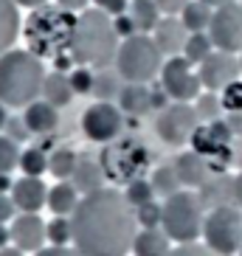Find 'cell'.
Returning a JSON list of instances; mask_svg holds the SVG:
<instances>
[{
	"label": "cell",
	"mask_w": 242,
	"mask_h": 256,
	"mask_svg": "<svg viewBox=\"0 0 242 256\" xmlns=\"http://www.w3.org/2000/svg\"><path fill=\"white\" fill-rule=\"evenodd\" d=\"M164 54L155 46V40L150 34H132L118 46L116 54V74L124 79V82L132 84H146L152 82L155 76H160L164 68Z\"/></svg>",
	"instance_id": "8992f818"
},
{
	"label": "cell",
	"mask_w": 242,
	"mask_h": 256,
	"mask_svg": "<svg viewBox=\"0 0 242 256\" xmlns=\"http://www.w3.org/2000/svg\"><path fill=\"white\" fill-rule=\"evenodd\" d=\"M26 124H28V130L34 132V136H48V132H54L56 130V124H60V113H56V107L51 104V102H34V104L26 107L23 113Z\"/></svg>",
	"instance_id": "d6986e66"
},
{
	"label": "cell",
	"mask_w": 242,
	"mask_h": 256,
	"mask_svg": "<svg viewBox=\"0 0 242 256\" xmlns=\"http://www.w3.org/2000/svg\"><path fill=\"white\" fill-rule=\"evenodd\" d=\"M130 17H132L138 34H150L160 23V8L155 0H130Z\"/></svg>",
	"instance_id": "484cf974"
},
{
	"label": "cell",
	"mask_w": 242,
	"mask_h": 256,
	"mask_svg": "<svg viewBox=\"0 0 242 256\" xmlns=\"http://www.w3.org/2000/svg\"><path fill=\"white\" fill-rule=\"evenodd\" d=\"M48 240V222H42L40 214H20L12 222V242L20 250H42V242Z\"/></svg>",
	"instance_id": "5bb4252c"
},
{
	"label": "cell",
	"mask_w": 242,
	"mask_h": 256,
	"mask_svg": "<svg viewBox=\"0 0 242 256\" xmlns=\"http://www.w3.org/2000/svg\"><path fill=\"white\" fill-rule=\"evenodd\" d=\"M20 34V14H17L14 0H0V56L12 51Z\"/></svg>",
	"instance_id": "603a6c76"
},
{
	"label": "cell",
	"mask_w": 242,
	"mask_h": 256,
	"mask_svg": "<svg viewBox=\"0 0 242 256\" xmlns=\"http://www.w3.org/2000/svg\"><path fill=\"white\" fill-rule=\"evenodd\" d=\"M208 37L217 51L242 54V3H228V6L214 8Z\"/></svg>",
	"instance_id": "8fae6325"
},
{
	"label": "cell",
	"mask_w": 242,
	"mask_h": 256,
	"mask_svg": "<svg viewBox=\"0 0 242 256\" xmlns=\"http://www.w3.org/2000/svg\"><path fill=\"white\" fill-rule=\"evenodd\" d=\"M197 127H200V116H197L194 104H189V102H172L155 118V132L169 146L192 144V136L197 132Z\"/></svg>",
	"instance_id": "9c48e42d"
},
{
	"label": "cell",
	"mask_w": 242,
	"mask_h": 256,
	"mask_svg": "<svg viewBox=\"0 0 242 256\" xmlns=\"http://www.w3.org/2000/svg\"><path fill=\"white\" fill-rule=\"evenodd\" d=\"M236 256H242V250H240V254H236Z\"/></svg>",
	"instance_id": "91938a15"
},
{
	"label": "cell",
	"mask_w": 242,
	"mask_h": 256,
	"mask_svg": "<svg viewBox=\"0 0 242 256\" xmlns=\"http://www.w3.org/2000/svg\"><path fill=\"white\" fill-rule=\"evenodd\" d=\"M104 178L107 174H104V169H102V164H96V160H90V158H79L74 174H70V183H74L82 194H93L98 188H104L102 186Z\"/></svg>",
	"instance_id": "7402d4cb"
},
{
	"label": "cell",
	"mask_w": 242,
	"mask_h": 256,
	"mask_svg": "<svg viewBox=\"0 0 242 256\" xmlns=\"http://www.w3.org/2000/svg\"><path fill=\"white\" fill-rule=\"evenodd\" d=\"M152 40L164 56H180L186 48V40H189V31H186L180 17H160V23L152 31Z\"/></svg>",
	"instance_id": "2e32d148"
},
{
	"label": "cell",
	"mask_w": 242,
	"mask_h": 256,
	"mask_svg": "<svg viewBox=\"0 0 242 256\" xmlns=\"http://www.w3.org/2000/svg\"><path fill=\"white\" fill-rule=\"evenodd\" d=\"M74 31H76V17L74 12H65L62 6H40L26 23L23 37L28 42V51L51 60H60V54H70L74 46Z\"/></svg>",
	"instance_id": "277c9868"
},
{
	"label": "cell",
	"mask_w": 242,
	"mask_h": 256,
	"mask_svg": "<svg viewBox=\"0 0 242 256\" xmlns=\"http://www.w3.org/2000/svg\"><path fill=\"white\" fill-rule=\"evenodd\" d=\"M23 152L17 150V141H12L8 136H0V174H8L20 164Z\"/></svg>",
	"instance_id": "e575fe53"
},
{
	"label": "cell",
	"mask_w": 242,
	"mask_h": 256,
	"mask_svg": "<svg viewBox=\"0 0 242 256\" xmlns=\"http://www.w3.org/2000/svg\"><path fill=\"white\" fill-rule=\"evenodd\" d=\"M234 206L242 208V172L234 178Z\"/></svg>",
	"instance_id": "681fc988"
},
{
	"label": "cell",
	"mask_w": 242,
	"mask_h": 256,
	"mask_svg": "<svg viewBox=\"0 0 242 256\" xmlns=\"http://www.w3.org/2000/svg\"><path fill=\"white\" fill-rule=\"evenodd\" d=\"M231 152H234V160L242 166V138H236V141H234V146H231Z\"/></svg>",
	"instance_id": "f5cc1de1"
},
{
	"label": "cell",
	"mask_w": 242,
	"mask_h": 256,
	"mask_svg": "<svg viewBox=\"0 0 242 256\" xmlns=\"http://www.w3.org/2000/svg\"><path fill=\"white\" fill-rule=\"evenodd\" d=\"M12 200H14V206L23 211V214H37L42 206H48V188L40 178L23 174V178L14 180V186H12Z\"/></svg>",
	"instance_id": "e0dca14e"
},
{
	"label": "cell",
	"mask_w": 242,
	"mask_h": 256,
	"mask_svg": "<svg viewBox=\"0 0 242 256\" xmlns=\"http://www.w3.org/2000/svg\"><path fill=\"white\" fill-rule=\"evenodd\" d=\"M34 256H82V254H79L76 248H56V245H54V248H42V250H37Z\"/></svg>",
	"instance_id": "bcb514c9"
},
{
	"label": "cell",
	"mask_w": 242,
	"mask_h": 256,
	"mask_svg": "<svg viewBox=\"0 0 242 256\" xmlns=\"http://www.w3.org/2000/svg\"><path fill=\"white\" fill-rule=\"evenodd\" d=\"M20 169H23V174H28V178H40V174L48 169V155L40 146H31V150H26L23 155H20Z\"/></svg>",
	"instance_id": "d6a6232c"
},
{
	"label": "cell",
	"mask_w": 242,
	"mask_h": 256,
	"mask_svg": "<svg viewBox=\"0 0 242 256\" xmlns=\"http://www.w3.org/2000/svg\"><path fill=\"white\" fill-rule=\"evenodd\" d=\"M56 3H60V6L65 8V12H84L90 0H56Z\"/></svg>",
	"instance_id": "c3c4849f"
},
{
	"label": "cell",
	"mask_w": 242,
	"mask_h": 256,
	"mask_svg": "<svg viewBox=\"0 0 242 256\" xmlns=\"http://www.w3.org/2000/svg\"><path fill=\"white\" fill-rule=\"evenodd\" d=\"M42 60L31 51H6L0 56V102L8 107L34 104L46 84Z\"/></svg>",
	"instance_id": "3957f363"
},
{
	"label": "cell",
	"mask_w": 242,
	"mask_h": 256,
	"mask_svg": "<svg viewBox=\"0 0 242 256\" xmlns=\"http://www.w3.org/2000/svg\"><path fill=\"white\" fill-rule=\"evenodd\" d=\"M12 186H14V183L8 180V174H0V194H6V192H12Z\"/></svg>",
	"instance_id": "db71d44e"
},
{
	"label": "cell",
	"mask_w": 242,
	"mask_h": 256,
	"mask_svg": "<svg viewBox=\"0 0 242 256\" xmlns=\"http://www.w3.org/2000/svg\"><path fill=\"white\" fill-rule=\"evenodd\" d=\"M6 130H8V138H12V141H26L28 136H34L28 130V124H26V118H8Z\"/></svg>",
	"instance_id": "60d3db41"
},
{
	"label": "cell",
	"mask_w": 242,
	"mask_h": 256,
	"mask_svg": "<svg viewBox=\"0 0 242 256\" xmlns=\"http://www.w3.org/2000/svg\"><path fill=\"white\" fill-rule=\"evenodd\" d=\"M93 3H96V8H102L104 14H113V17L127 12V0H93Z\"/></svg>",
	"instance_id": "ee69618b"
},
{
	"label": "cell",
	"mask_w": 242,
	"mask_h": 256,
	"mask_svg": "<svg viewBox=\"0 0 242 256\" xmlns=\"http://www.w3.org/2000/svg\"><path fill=\"white\" fill-rule=\"evenodd\" d=\"M240 62H242V54H240Z\"/></svg>",
	"instance_id": "680465c9"
},
{
	"label": "cell",
	"mask_w": 242,
	"mask_h": 256,
	"mask_svg": "<svg viewBox=\"0 0 242 256\" xmlns=\"http://www.w3.org/2000/svg\"><path fill=\"white\" fill-rule=\"evenodd\" d=\"M226 121H228V127H231V132H234V138H242V110L240 113H228Z\"/></svg>",
	"instance_id": "7dc6e473"
},
{
	"label": "cell",
	"mask_w": 242,
	"mask_h": 256,
	"mask_svg": "<svg viewBox=\"0 0 242 256\" xmlns=\"http://www.w3.org/2000/svg\"><path fill=\"white\" fill-rule=\"evenodd\" d=\"M203 3H208L212 8H220V6H228V3H240V0H203Z\"/></svg>",
	"instance_id": "11a10c76"
},
{
	"label": "cell",
	"mask_w": 242,
	"mask_h": 256,
	"mask_svg": "<svg viewBox=\"0 0 242 256\" xmlns=\"http://www.w3.org/2000/svg\"><path fill=\"white\" fill-rule=\"evenodd\" d=\"M212 51H214L212 37H208L206 31H200V34H189V40H186V48H183V56H186L192 65H200V62H203Z\"/></svg>",
	"instance_id": "4dcf8cb0"
},
{
	"label": "cell",
	"mask_w": 242,
	"mask_h": 256,
	"mask_svg": "<svg viewBox=\"0 0 242 256\" xmlns=\"http://www.w3.org/2000/svg\"><path fill=\"white\" fill-rule=\"evenodd\" d=\"M152 188H155V194L158 197H172V194H178L183 188V183H180V178H178V172H174V166H158L155 172H152Z\"/></svg>",
	"instance_id": "83f0119b"
},
{
	"label": "cell",
	"mask_w": 242,
	"mask_h": 256,
	"mask_svg": "<svg viewBox=\"0 0 242 256\" xmlns=\"http://www.w3.org/2000/svg\"><path fill=\"white\" fill-rule=\"evenodd\" d=\"M68 79H70V88H74V93H93V82H96V74H90V68L79 65V68H76L74 74H68Z\"/></svg>",
	"instance_id": "8d00e7d4"
},
{
	"label": "cell",
	"mask_w": 242,
	"mask_h": 256,
	"mask_svg": "<svg viewBox=\"0 0 242 256\" xmlns=\"http://www.w3.org/2000/svg\"><path fill=\"white\" fill-rule=\"evenodd\" d=\"M203 242L222 256L242 250V208L240 206H217L206 214Z\"/></svg>",
	"instance_id": "ba28073f"
},
{
	"label": "cell",
	"mask_w": 242,
	"mask_h": 256,
	"mask_svg": "<svg viewBox=\"0 0 242 256\" xmlns=\"http://www.w3.org/2000/svg\"><path fill=\"white\" fill-rule=\"evenodd\" d=\"M14 211H17L14 200H12V197H6V194H0V226L14 217Z\"/></svg>",
	"instance_id": "f6af8a7d"
},
{
	"label": "cell",
	"mask_w": 242,
	"mask_h": 256,
	"mask_svg": "<svg viewBox=\"0 0 242 256\" xmlns=\"http://www.w3.org/2000/svg\"><path fill=\"white\" fill-rule=\"evenodd\" d=\"M116 54H118V31L110 14H104L102 8H84L76 17L70 60L84 68H107L110 62H116Z\"/></svg>",
	"instance_id": "7a4b0ae2"
},
{
	"label": "cell",
	"mask_w": 242,
	"mask_h": 256,
	"mask_svg": "<svg viewBox=\"0 0 242 256\" xmlns=\"http://www.w3.org/2000/svg\"><path fill=\"white\" fill-rule=\"evenodd\" d=\"M212 17H214V8L208 6V3H203V0H192L189 6L180 12V20H183V26H186V31H189V34L208 31Z\"/></svg>",
	"instance_id": "4316f807"
},
{
	"label": "cell",
	"mask_w": 242,
	"mask_h": 256,
	"mask_svg": "<svg viewBox=\"0 0 242 256\" xmlns=\"http://www.w3.org/2000/svg\"><path fill=\"white\" fill-rule=\"evenodd\" d=\"M6 121H8V116H6V104L0 102V130L6 127Z\"/></svg>",
	"instance_id": "6f0895ef"
},
{
	"label": "cell",
	"mask_w": 242,
	"mask_h": 256,
	"mask_svg": "<svg viewBox=\"0 0 242 256\" xmlns=\"http://www.w3.org/2000/svg\"><path fill=\"white\" fill-rule=\"evenodd\" d=\"M220 98H222L226 113H240L242 110V79H236L234 84H228L226 90L220 93Z\"/></svg>",
	"instance_id": "74e56055"
},
{
	"label": "cell",
	"mask_w": 242,
	"mask_h": 256,
	"mask_svg": "<svg viewBox=\"0 0 242 256\" xmlns=\"http://www.w3.org/2000/svg\"><path fill=\"white\" fill-rule=\"evenodd\" d=\"M194 110H197V116H200V124H212V121H220V118H222V113H226V107H222V98H220V93H212V90L200 93V96L194 98Z\"/></svg>",
	"instance_id": "f1b7e54d"
},
{
	"label": "cell",
	"mask_w": 242,
	"mask_h": 256,
	"mask_svg": "<svg viewBox=\"0 0 242 256\" xmlns=\"http://www.w3.org/2000/svg\"><path fill=\"white\" fill-rule=\"evenodd\" d=\"M155 3H158V8H160V14L164 17H178L192 0H155Z\"/></svg>",
	"instance_id": "b9f144b4"
},
{
	"label": "cell",
	"mask_w": 242,
	"mask_h": 256,
	"mask_svg": "<svg viewBox=\"0 0 242 256\" xmlns=\"http://www.w3.org/2000/svg\"><path fill=\"white\" fill-rule=\"evenodd\" d=\"M76 206H79V188L74 183H56L54 188H48V208L56 214V217H68L74 214Z\"/></svg>",
	"instance_id": "cb8c5ba5"
},
{
	"label": "cell",
	"mask_w": 242,
	"mask_h": 256,
	"mask_svg": "<svg viewBox=\"0 0 242 256\" xmlns=\"http://www.w3.org/2000/svg\"><path fill=\"white\" fill-rule=\"evenodd\" d=\"M113 26H116V31H118V37H132V34H138V28H136V23H132V17H130V12H124V14H118L113 20Z\"/></svg>",
	"instance_id": "7bdbcfd3"
},
{
	"label": "cell",
	"mask_w": 242,
	"mask_h": 256,
	"mask_svg": "<svg viewBox=\"0 0 242 256\" xmlns=\"http://www.w3.org/2000/svg\"><path fill=\"white\" fill-rule=\"evenodd\" d=\"M82 130L90 141H98V144L116 141L121 136V130H124L121 107L110 104V102H96V104H90L82 116Z\"/></svg>",
	"instance_id": "4fadbf2b"
},
{
	"label": "cell",
	"mask_w": 242,
	"mask_h": 256,
	"mask_svg": "<svg viewBox=\"0 0 242 256\" xmlns=\"http://www.w3.org/2000/svg\"><path fill=\"white\" fill-rule=\"evenodd\" d=\"M169 256H222V254L212 250L206 242H186V245L172 248V250H169Z\"/></svg>",
	"instance_id": "ab89813d"
},
{
	"label": "cell",
	"mask_w": 242,
	"mask_h": 256,
	"mask_svg": "<svg viewBox=\"0 0 242 256\" xmlns=\"http://www.w3.org/2000/svg\"><path fill=\"white\" fill-rule=\"evenodd\" d=\"M172 240L164 228H141L132 242V256H169Z\"/></svg>",
	"instance_id": "ac0fdd59"
},
{
	"label": "cell",
	"mask_w": 242,
	"mask_h": 256,
	"mask_svg": "<svg viewBox=\"0 0 242 256\" xmlns=\"http://www.w3.org/2000/svg\"><path fill=\"white\" fill-rule=\"evenodd\" d=\"M206 206L194 188H180L178 194L166 197L160 203V228L169 234V240L178 245L197 242L203 236L206 222Z\"/></svg>",
	"instance_id": "5b68a950"
},
{
	"label": "cell",
	"mask_w": 242,
	"mask_h": 256,
	"mask_svg": "<svg viewBox=\"0 0 242 256\" xmlns=\"http://www.w3.org/2000/svg\"><path fill=\"white\" fill-rule=\"evenodd\" d=\"M8 240H12V228L0 226V248H6V245H8Z\"/></svg>",
	"instance_id": "816d5d0a"
},
{
	"label": "cell",
	"mask_w": 242,
	"mask_h": 256,
	"mask_svg": "<svg viewBox=\"0 0 242 256\" xmlns=\"http://www.w3.org/2000/svg\"><path fill=\"white\" fill-rule=\"evenodd\" d=\"M48 240H51L56 248H65L68 242H74V228H70V220L54 217L51 222H48Z\"/></svg>",
	"instance_id": "d590c367"
},
{
	"label": "cell",
	"mask_w": 242,
	"mask_h": 256,
	"mask_svg": "<svg viewBox=\"0 0 242 256\" xmlns=\"http://www.w3.org/2000/svg\"><path fill=\"white\" fill-rule=\"evenodd\" d=\"M74 248L82 256H127L138 234L136 208L118 188L84 194L70 214Z\"/></svg>",
	"instance_id": "6da1fadb"
},
{
	"label": "cell",
	"mask_w": 242,
	"mask_h": 256,
	"mask_svg": "<svg viewBox=\"0 0 242 256\" xmlns=\"http://www.w3.org/2000/svg\"><path fill=\"white\" fill-rule=\"evenodd\" d=\"M124 197H127V203L132 206V208H141V206H146V203H155V188H152L150 180L138 178V180L127 183Z\"/></svg>",
	"instance_id": "1f68e13d"
},
{
	"label": "cell",
	"mask_w": 242,
	"mask_h": 256,
	"mask_svg": "<svg viewBox=\"0 0 242 256\" xmlns=\"http://www.w3.org/2000/svg\"><path fill=\"white\" fill-rule=\"evenodd\" d=\"M136 220H138V226H144V228H158L160 226V206L146 203L141 208H136Z\"/></svg>",
	"instance_id": "f35d334b"
},
{
	"label": "cell",
	"mask_w": 242,
	"mask_h": 256,
	"mask_svg": "<svg viewBox=\"0 0 242 256\" xmlns=\"http://www.w3.org/2000/svg\"><path fill=\"white\" fill-rule=\"evenodd\" d=\"M240 3H242V0H240Z\"/></svg>",
	"instance_id": "94428289"
},
{
	"label": "cell",
	"mask_w": 242,
	"mask_h": 256,
	"mask_svg": "<svg viewBox=\"0 0 242 256\" xmlns=\"http://www.w3.org/2000/svg\"><path fill=\"white\" fill-rule=\"evenodd\" d=\"M76 164H79V158L70 150H65V146H60V150H54L48 155V172L54 178H60V180H68L70 174H74Z\"/></svg>",
	"instance_id": "f546056e"
},
{
	"label": "cell",
	"mask_w": 242,
	"mask_h": 256,
	"mask_svg": "<svg viewBox=\"0 0 242 256\" xmlns=\"http://www.w3.org/2000/svg\"><path fill=\"white\" fill-rule=\"evenodd\" d=\"M42 98H46V102H51L54 107L70 104V98H74V88H70L68 74H62V70L48 74L46 76V84H42Z\"/></svg>",
	"instance_id": "d4e9b609"
},
{
	"label": "cell",
	"mask_w": 242,
	"mask_h": 256,
	"mask_svg": "<svg viewBox=\"0 0 242 256\" xmlns=\"http://www.w3.org/2000/svg\"><path fill=\"white\" fill-rule=\"evenodd\" d=\"M121 76L118 74H96V82H93V93H96L102 102H110V98H118L121 88L124 84H118Z\"/></svg>",
	"instance_id": "836d02e7"
},
{
	"label": "cell",
	"mask_w": 242,
	"mask_h": 256,
	"mask_svg": "<svg viewBox=\"0 0 242 256\" xmlns=\"http://www.w3.org/2000/svg\"><path fill=\"white\" fill-rule=\"evenodd\" d=\"M172 166H174V172H178V178H180L183 188H194L197 192V188H203L206 183L212 180V164L194 150L178 155Z\"/></svg>",
	"instance_id": "9a60e30c"
},
{
	"label": "cell",
	"mask_w": 242,
	"mask_h": 256,
	"mask_svg": "<svg viewBox=\"0 0 242 256\" xmlns=\"http://www.w3.org/2000/svg\"><path fill=\"white\" fill-rule=\"evenodd\" d=\"M197 194H200V200L208 211L217 208V206H234V178L217 174L203 188H197Z\"/></svg>",
	"instance_id": "ffe728a7"
},
{
	"label": "cell",
	"mask_w": 242,
	"mask_h": 256,
	"mask_svg": "<svg viewBox=\"0 0 242 256\" xmlns=\"http://www.w3.org/2000/svg\"><path fill=\"white\" fill-rule=\"evenodd\" d=\"M200 82H203L206 90L212 93H222L228 84H234L236 79L242 76V62L236 54H228V51H217L214 48L203 62H200Z\"/></svg>",
	"instance_id": "7c38bea8"
},
{
	"label": "cell",
	"mask_w": 242,
	"mask_h": 256,
	"mask_svg": "<svg viewBox=\"0 0 242 256\" xmlns=\"http://www.w3.org/2000/svg\"><path fill=\"white\" fill-rule=\"evenodd\" d=\"M118 107L121 113L130 116H146L152 110V90L146 84H132L127 82L118 93Z\"/></svg>",
	"instance_id": "44dd1931"
},
{
	"label": "cell",
	"mask_w": 242,
	"mask_h": 256,
	"mask_svg": "<svg viewBox=\"0 0 242 256\" xmlns=\"http://www.w3.org/2000/svg\"><path fill=\"white\" fill-rule=\"evenodd\" d=\"M17 6H28V8H40V6H46L48 0H14Z\"/></svg>",
	"instance_id": "f907efd6"
},
{
	"label": "cell",
	"mask_w": 242,
	"mask_h": 256,
	"mask_svg": "<svg viewBox=\"0 0 242 256\" xmlns=\"http://www.w3.org/2000/svg\"><path fill=\"white\" fill-rule=\"evenodd\" d=\"M160 88L169 93L172 102H194L203 90V82H200V74L192 68V62L186 56H169L160 68Z\"/></svg>",
	"instance_id": "30bf717a"
},
{
	"label": "cell",
	"mask_w": 242,
	"mask_h": 256,
	"mask_svg": "<svg viewBox=\"0 0 242 256\" xmlns=\"http://www.w3.org/2000/svg\"><path fill=\"white\" fill-rule=\"evenodd\" d=\"M102 169L110 180L116 183H132L141 178V172L150 164V155H146L144 144L136 141V138H121V141H110L102 150Z\"/></svg>",
	"instance_id": "52a82bcc"
},
{
	"label": "cell",
	"mask_w": 242,
	"mask_h": 256,
	"mask_svg": "<svg viewBox=\"0 0 242 256\" xmlns=\"http://www.w3.org/2000/svg\"><path fill=\"white\" fill-rule=\"evenodd\" d=\"M0 256H23L20 248H0Z\"/></svg>",
	"instance_id": "9f6ffc18"
}]
</instances>
